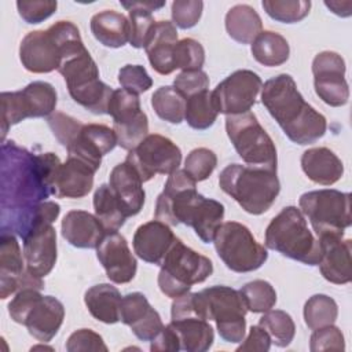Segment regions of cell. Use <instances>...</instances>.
Instances as JSON below:
<instances>
[{
	"instance_id": "obj_17",
	"label": "cell",
	"mask_w": 352,
	"mask_h": 352,
	"mask_svg": "<svg viewBox=\"0 0 352 352\" xmlns=\"http://www.w3.org/2000/svg\"><path fill=\"white\" fill-rule=\"evenodd\" d=\"M261 87L263 81L257 73L242 69L217 84L212 95L219 113L235 116L248 113L254 106Z\"/></svg>"
},
{
	"instance_id": "obj_48",
	"label": "cell",
	"mask_w": 352,
	"mask_h": 352,
	"mask_svg": "<svg viewBox=\"0 0 352 352\" xmlns=\"http://www.w3.org/2000/svg\"><path fill=\"white\" fill-rule=\"evenodd\" d=\"M204 3L201 0H175L172 3V21L180 29L194 28L201 19Z\"/></svg>"
},
{
	"instance_id": "obj_52",
	"label": "cell",
	"mask_w": 352,
	"mask_h": 352,
	"mask_svg": "<svg viewBox=\"0 0 352 352\" xmlns=\"http://www.w3.org/2000/svg\"><path fill=\"white\" fill-rule=\"evenodd\" d=\"M66 351H107L103 338L91 329H80L70 334L66 341Z\"/></svg>"
},
{
	"instance_id": "obj_38",
	"label": "cell",
	"mask_w": 352,
	"mask_h": 352,
	"mask_svg": "<svg viewBox=\"0 0 352 352\" xmlns=\"http://www.w3.org/2000/svg\"><path fill=\"white\" fill-rule=\"evenodd\" d=\"M151 106L155 114L170 124H180L184 120L186 98L170 85H162L151 95Z\"/></svg>"
},
{
	"instance_id": "obj_35",
	"label": "cell",
	"mask_w": 352,
	"mask_h": 352,
	"mask_svg": "<svg viewBox=\"0 0 352 352\" xmlns=\"http://www.w3.org/2000/svg\"><path fill=\"white\" fill-rule=\"evenodd\" d=\"M253 58L268 67L283 65L290 55V47L287 40L272 30L261 32L252 43Z\"/></svg>"
},
{
	"instance_id": "obj_56",
	"label": "cell",
	"mask_w": 352,
	"mask_h": 352,
	"mask_svg": "<svg viewBox=\"0 0 352 352\" xmlns=\"http://www.w3.org/2000/svg\"><path fill=\"white\" fill-rule=\"evenodd\" d=\"M121 6L125 8L126 7H139V8L148 10L151 12V11H157V10L162 8L165 6V1H160V3H155V1H121Z\"/></svg>"
},
{
	"instance_id": "obj_14",
	"label": "cell",
	"mask_w": 352,
	"mask_h": 352,
	"mask_svg": "<svg viewBox=\"0 0 352 352\" xmlns=\"http://www.w3.org/2000/svg\"><path fill=\"white\" fill-rule=\"evenodd\" d=\"M1 140L8 129L25 118L50 117L58 103L55 88L45 81H33L21 91L1 92Z\"/></svg>"
},
{
	"instance_id": "obj_20",
	"label": "cell",
	"mask_w": 352,
	"mask_h": 352,
	"mask_svg": "<svg viewBox=\"0 0 352 352\" xmlns=\"http://www.w3.org/2000/svg\"><path fill=\"white\" fill-rule=\"evenodd\" d=\"M22 241L26 270L40 278L48 275L56 263V231L52 223H36Z\"/></svg>"
},
{
	"instance_id": "obj_15",
	"label": "cell",
	"mask_w": 352,
	"mask_h": 352,
	"mask_svg": "<svg viewBox=\"0 0 352 352\" xmlns=\"http://www.w3.org/2000/svg\"><path fill=\"white\" fill-rule=\"evenodd\" d=\"M107 114L113 117V131L117 144L124 150H133L148 135V120L140 109L139 95L124 88L113 91Z\"/></svg>"
},
{
	"instance_id": "obj_25",
	"label": "cell",
	"mask_w": 352,
	"mask_h": 352,
	"mask_svg": "<svg viewBox=\"0 0 352 352\" xmlns=\"http://www.w3.org/2000/svg\"><path fill=\"white\" fill-rule=\"evenodd\" d=\"M322 249L319 270L323 278L336 285L351 282V239L344 235H326L318 238Z\"/></svg>"
},
{
	"instance_id": "obj_3",
	"label": "cell",
	"mask_w": 352,
	"mask_h": 352,
	"mask_svg": "<svg viewBox=\"0 0 352 352\" xmlns=\"http://www.w3.org/2000/svg\"><path fill=\"white\" fill-rule=\"evenodd\" d=\"M261 103L297 144L315 143L326 133L324 116L304 100L290 74L282 73L267 80L261 87Z\"/></svg>"
},
{
	"instance_id": "obj_24",
	"label": "cell",
	"mask_w": 352,
	"mask_h": 352,
	"mask_svg": "<svg viewBox=\"0 0 352 352\" xmlns=\"http://www.w3.org/2000/svg\"><path fill=\"white\" fill-rule=\"evenodd\" d=\"M95 169L77 157L60 162L51 183V195L56 198H82L94 187Z\"/></svg>"
},
{
	"instance_id": "obj_4",
	"label": "cell",
	"mask_w": 352,
	"mask_h": 352,
	"mask_svg": "<svg viewBox=\"0 0 352 352\" xmlns=\"http://www.w3.org/2000/svg\"><path fill=\"white\" fill-rule=\"evenodd\" d=\"M82 48L77 26L69 21H58L47 30L29 32L21 41L19 59L30 73H50Z\"/></svg>"
},
{
	"instance_id": "obj_46",
	"label": "cell",
	"mask_w": 352,
	"mask_h": 352,
	"mask_svg": "<svg viewBox=\"0 0 352 352\" xmlns=\"http://www.w3.org/2000/svg\"><path fill=\"white\" fill-rule=\"evenodd\" d=\"M47 122H48V126L51 128L54 136L56 138V140L66 148L72 146V143L74 142L76 136L78 135L80 129L84 125L81 121L76 120L74 117L67 116L60 111L52 113L47 118Z\"/></svg>"
},
{
	"instance_id": "obj_53",
	"label": "cell",
	"mask_w": 352,
	"mask_h": 352,
	"mask_svg": "<svg viewBox=\"0 0 352 352\" xmlns=\"http://www.w3.org/2000/svg\"><path fill=\"white\" fill-rule=\"evenodd\" d=\"M242 341H243V344H241L236 348L238 352H241V351L267 352V351H270L271 342H272L270 334L260 324L252 326L250 331H249V336Z\"/></svg>"
},
{
	"instance_id": "obj_22",
	"label": "cell",
	"mask_w": 352,
	"mask_h": 352,
	"mask_svg": "<svg viewBox=\"0 0 352 352\" xmlns=\"http://www.w3.org/2000/svg\"><path fill=\"white\" fill-rule=\"evenodd\" d=\"M120 320L142 341H151L164 327L160 314L140 292L128 293L121 298Z\"/></svg>"
},
{
	"instance_id": "obj_23",
	"label": "cell",
	"mask_w": 352,
	"mask_h": 352,
	"mask_svg": "<svg viewBox=\"0 0 352 352\" xmlns=\"http://www.w3.org/2000/svg\"><path fill=\"white\" fill-rule=\"evenodd\" d=\"M116 146L117 136L113 129L103 124H84L72 146L66 150L69 157H77L98 170L102 157Z\"/></svg>"
},
{
	"instance_id": "obj_5",
	"label": "cell",
	"mask_w": 352,
	"mask_h": 352,
	"mask_svg": "<svg viewBox=\"0 0 352 352\" xmlns=\"http://www.w3.org/2000/svg\"><path fill=\"white\" fill-rule=\"evenodd\" d=\"M219 186L250 214L267 212L280 191L276 170L241 164L227 165L219 175Z\"/></svg>"
},
{
	"instance_id": "obj_45",
	"label": "cell",
	"mask_w": 352,
	"mask_h": 352,
	"mask_svg": "<svg viewBox=\"0 0 352 352\" xmlns=\"http://www.w3.org/2000/svg\"><path fill=\"white\" fill-rule=\"evenodd\" d=\"M216 165H217L216 154L206 147H198L188 153L184 161V170L195 182H202L212 175Z\"/></svg>"
},
{
	"instance_id": "obj_13",
	"label": "cell",
	"mask_w": 352,
	"mask_h": 352,
	"mask_svg": "<svg viewBox=\"0 0 352 352\" xmlns=\"http://www.w3.org/2000/svg\"><path fill=\"white\" fill-rule=\"evenodd\" d=\"M208 320H214L226 342H242L246 333L248 308L239 290L228 286H212L199 292Z\"/></svg>"
},
{
	"instance_id": "obj_51",
	"label": "cell",
	"mask_w": 352,
	"mask_h": 352,
	"mask_svg": "<svg viewBox=\"0 0 352 352\" xmlns=\"http://www.w3.org/2000/svg\"><path fill=\"white\" fill-rule=\"evenodd\" d=\"M58 3L56 1H16V8L21 18L26 23H40L50 18L56 11Z\"/></svg>"
},
{
	"instance_id": "obj_8",
	"label": "cell",
	"mask_w": 352,
	"mask_h": 352,
	"mask_svg": "<svg viewBox=\"0 0 352 352\" xmlns=\"http://www.w3.org/2000/svg\"><path fill=\"white\" fill-rule=\"evenodd\" d=\"M58 72L76 103L94 114H107L114 89L99 78V69L87 48L65 59Z\"/></svg>"
},
{
	"instance_id": "obj_1",
	"label": "cell",
	"mask_w": 352,
	"mask_h": 352,
	"mask_svg": "<svg viewBox=\"0 0 352 352\" xmlns=\"http://www.w3.org/2000/svg\"><path fill=\"white\" fill-rule=\"evenodd\" d=\"M60 160L54 153L34 154L15 142L1 144V232L25 238L41 202L51 195V183Z\"/></svg>"
},
{
	"instance_id": "obj_43",
	"label": "cell",
	"mask_w": 352,
	"mask_h": 352,
	"mask_svg": "<svg viewBox=\"0 0 352 352\" xmlns=\"http://www.w3.org/2000/svg\"><path fill=\"white\" fill-rule=\"evenodd\" d=\"M126 10L129 11V44L133 48H146L157 22L148 10L139 7H126Z\"/></svg>"
},
{
	"instance_id": "obj_37",
	"label": "cell",
	"mask_w": 352,
	"mask_h": 352,
	"mask_svg": "<svg viewBox=\"0 0 352 352\" xmlns=\"http://www.w3.org/2000/svg\"><path fill=\"white\" fill-rule=\"evenodd\" d=\"M219 110L216 107L212 91L205 89L186 99L184 120L192 129L204 131L212 126L217 118Z\"/></svg>"
},
{
	"instance_id": "obj_50",
	"label": "cell",
	"mask_w": 352,
	"mask_h": 352,
	"mask_svg": "<svg viewBox=\"0 0 352 352\" xmlns=\"http://www.w3.org/2000/svg\"><path fill=\"white\" fill-rule=\"evenodd\" d=\"M173 87L187 99L209 88V77L204 70L182 72L173 80Z\"/></svg>"
},
{
	"instance_id": "obj_42",
	"label": "cell",
	"mask_w": 352,
	"mask_h": 352,
	"mask_svg": "<svg viewBox=\"0 0 352 352\" xmlns=\"http://www.w3.org/2000/svg\"><path fill=\"white\" fill-rule=\"evenodd\" d=\"M261 6L268 16L282 23L300 22L311 10L309 0H264Z\"/></svg>"
},
{
	"instance_id": "obj_40",
	"label": "cell",
	"mask_w": 352,
	"mask_h": 352,
	"mask_svg": "<svg viewBox=\"0 0 352 352\" xmlns=\"http://www.w3.org/2000/svg\"><path fill=\"white\" fill-rule=\"evenodd\" d=\"M258 324L270 334L271 341L279 348L287 346L296 334V326L292 316L280 309H270L264 312Z\"/></svg>"
},
{
	"instance_id": "obj_31",
	"label": "cell",
	"mask_w": 352,
	"mask_h": 352,
	"mask_svg": "<svg viewBox=\"0 0 352 352\" xmlns=\"http://www.w3.org/2000/svg\"><path fill=\"white\" fill-rule=\"evenodd\" d=\"M91 32L102 45L120 48L129 41V21L124 14L104 10L91 18Z\"/></svg>"
},
{
	"instance_id": "obj_36",
	"label": "cell",
	"mask_w": 352,
	"mask_h": 352,
	"mask_svg": "<svg viewBox=\"0 0 352 352\" xmlns=\"http://www.w3.org/2000/svg\"><path fill=\"white\" fill-rule=\"evenodd\" d=\"M95 216L100 220L107 232H117L128 219L110 186L100 184L94 194Z\"/></svg>"
},
{
	"instance_id": "obj_49",
	"label": "cell",
	"mask_w": 352,
	"mask_h": 352,
	"mask_svg": "<svg viewBox=\"0 0 352 352\" xmlns=\"http://www.w3.org/2000/svg\"><path fill=\"white\" fill-rule=\"evenodd\" d=\"M309 349L319 351H344L345 342L341 330L333 324L314 330L309 338Z\"/></svg>"
},
{
	"instance_id": "obj_33",
	"label": "cell",
	"mask_w": 352,
	"mask_h": 352,
	"mask_svg": "<svg viewBox=\"0 0 352 352\" xmlns=\"http://www.w3.org/2000/svg\"><path fill=\"white\" fill-rule=\"evenodd\" d=\"M170 327L175 330L182 351L187 352H205L214 340L213 329L205 319L183 318L170 320Z\"/></svg>"
},
{
	"instance_id": "obj_29",
	"label": "cell",
	"mask_w": 352,
	"mask_h": 352,
	"mask_svg": "<svg viewBox=\"0 0 352 352\" xmlns=\"http://www.w3.org/2000/svg\"><path fill=\"white\" fill-rule=\"evenodd\" d=\"M177 41V30L173 22L160 21L155 23L154 33L144 50L151 67L157 73L166 76L176 70L173 63V50Z\"/></svg>"
},
{
	"instance_id": "obj_54",
	"label": "cell",
	"mask_w": 352,
	"mask_h": 352,
	"mask_svg": "<svg viewBox=\"0 0 352 352\" xmlns=\"http://www.w3.org/2000/svg\"><path fill=\"white\" fill-rule=\"evenodd\" d=\"M150 349L153 352H160V351L177 352V351H180L177 336H176L175 330L170 327V324L164 326L162 330L151 340Z\"/></svg>"
},
{
	"instance_id": "obj_41",
	"label": "cell",
	"mask_w": 352,
	"mask_h": 352,
	"mask_svg": "<svg viewBox=\"0 0 352 352\" xmlns=\"http://www.w3.org/2000/svg\"><path fill=\"white\" fill-rule=\"evenodd\" d=\"M239 292L243 297L248 311L253 314H264L270 311L276 302L275 289L270 282L263 279L248 282L241 287Z\"/></svg>"
},
{
	"instance_id": "obj_12",
	"label": "cell",
	"mask_w": 352,
	"mask_h": 352,
	"mask_svg": "<svg viewBox=\"0 0 352 352\" xmlns=\"http://www.w3.org/2000/svg\"><path fill=\"white\" fill-rule=\"evenodd\" d=\"M217 256L234 272H252L258 270L268 258L267 249L256 241L250 230L238 223H223L213 238Z\"/></svg>"
},
{
	"instance_id": "obj_44",
	"label": "cell",
	"mask_w": 352,
	"mask_h": 352,
	"mask_svg": "<svg viewBox=\"0 0 352 352\" xmlns=\"http://www.w3.org/2000/svg\"><path fill=\"white\" fill-rule=\"evenodd\" d=\"M205 62V50L201 43L194 38L186 37L176 43L173 50V63L175 69H182V72L201 70Z\"/></svg>"
},
{
	"instance_id": "obj_19",
	"label": "cell",
	"mask_w": 352,
	"mask_h": 352,
	"mask_svg": "<svg viewBox=\"0 0 352 352\" xmlns=\"http://www.w3.org/2000/svg\"><path fill=\"white\" fill-rule=\"evenodd\" d=\"M25 287L41 290L43 278L26 270L23 252L12 232H1L0 236V298L6 300L11 294Z\"/></svg>"
},
{
	"instance_id": "obj_47",
	"label": "cell",
	"mask_w": 352,
	"mask_h": 352,
	"mask_svg": "<svg viewBox=\"0 0 352 352\" xmlns=\"http://www.w3.org/2000/svg\"><path fill=\"white\" fill-rule=\"evenodd\" d=\"M118 82L124 89L136 95L148 91L153 85L151 77L140 65L122 66L118 72Z\"/></svg>"
},
{
	"instance_id": "obj_26",
	"label": "cell",
	"mask_w": 352,
	"mask_h": 352,
	"mask_svg": "<svg viewBox=\"0 0 352 352\" xmlns=\"http://www.w3.org/2000/svg\"><path fill=\"white\" fill-rule=\"evenodd\" d=\"M175 238L169 226L155 219L136 228L132 241L133 250L143 261L161 265Z\"/></svg>"
},
{
	"instance_id": "obj_27",
	"label": "cell",
	"mask_w": 352,
	"mask_h": 352,
	"mask_svg": "<svg viewBox=\"0 0 352 352\" xmlns=\"http://www.w3.org/2000/svg\"><path fill=\"white\" fill-rule=\"evenodd\" d=\"M109 186L128 217L138 214L144 204L143 182L131 164L124 161L113 168Z\"/></svg>"
},
{
	"instance_id": "obj_18",
	"label": "cell",
	"mask_w": 352,
	"mask_h": 352,
	"mask_svg": "<svg viewBox=\"0 0 352 352\" xmlns=\"http://www.w3.org/2000/svg\"><path fill=\"white\" fill-rule=\"evenodd\" d=\"M315 92L329 106L348 103L349 87L345 80V60L334 51L319 52L312 60Z\"/></svg>"
},
{
	"instance_id": "obj_6",
	"label": "cell",
	"mask_w": 352,
	"mask_h": 352,
	"mask_svg": "<svg viewBox=\"0 0 352 352\" xmlns=\"http://www.w3.org/2000/svg\"><path fill=\"white\" fill-rule=\"evenodd\" d=\"M265 248L307 265H318L322 256L319 241L296 206L283 208L271 220L265 230Z\"/></svg>"
},
{
	"instance_id": "obj_32",
	"label": "cell",
	"mask_w": 352,
	"mask_h": 352,
	"mask_svg": "<svg viewBox=\"0 0 352 352\" xmlns=\"http://www.w3.org/2000/svg\"><path fill=\"white\" fill-rule=\"evenodd\" d=\"M121 294L110 283H99L89 287L84 294V302L89 314L99 322L113 324L120 322Z\"/></svg>"
},
{
	"instance_id": "obj_34",
	"label": "cell",
	"mask_w": 352,
	"mask_h": 352,
	"mask_svg": "<svg viewBox=\"0 0 352 352\" xmlns=\"http://www.w3.org/2000/svg\"><path fill=\"white\" fill-rule=\"evenodd\" d=\"M257 11L248 4H236L226 14V30L239 44H250L263 32Z\"/></svg>"
},
{
	"instance_id": "obj_39",
	"label": "cell",
	"mask_w": 352,
	"mask_h": 352,
	"mask_svg": "<svg viewBox=\"0 0 352 352\" xmlns=\"http://www.w3.org/2000/svg\"><path fill=\"white\" fill-rule=\"evenodd\" d=\"M337 316V302L326 294H315L309 297L304 305V320L311 330L333 324Z\"/></svg>"
},
{
	"instance_id": "obj_30",
	"label": "cell",
	"mask_w": 352,
	"mask_h": 352,
	"mask_svg": "<svg viewBox=\"0 0 352 352\" xmlns=\"http://www.w3.org/2000/svg\"><path fill=\"white\" fill-rule=\"evenodd\" d=\"M301 168L316 184L331 186L344 175L342 161L327 147H312L302 153Z\"/></svg>"
},
{
	"instance_id": "obj_28",
	"label": "cell",
	"mask_w": 352,
	"mask_h": 352,
	"mask_svg": "<svg viewBox=\"0 0 352 352\" xmlns=\"http://www.w3.org/2000/svg\"><path fill=\"white\" fill-rule=\"evenodd\" d=\"M60 230L66 242L80 249H96L107 234L100 220L85 210L67 212Z\"/></svg>"
},
{
	"instance_id": "obj_7",
	"label": "cell",
	"mask_w": 352,
	"mask_h": 352,
	"mask_svg": "<svg viewBox=\"0 0 352 352\" xmlns=\"http://www.w3.org/2000/svg\"><path fill=\"white\" fill-rule=\"evenodd\" d=\"M8 314L37 341L50 342L63 323L65 307L52 296H43L37 289L25 287L10 301Z\"/></svg>"
},
{
	"instance_id": "obj_16",
	"label": "cell",
	"mask_w": 352,
	"mask_h": 352,
	"mask_svg": "<svg viewBox=\"0 0 352 352\" xmlns=\"http://www.w3.org/2000/svg\"><path fill=\"white\" fill-rule=\"evenodd\" d=\"M125 161L139 173L142 182L155 175H170L179 169L182 151L170 139L162 135H147L138 147L129 151Z\"/></svg>"
},
{
	"instance_id": "obj_2",
	"label": "cell",
	"mask_w": 352,
	"mask_h": 352,
	"mask_svg": "<svg viewBox=\"0 0 352 352\" xmlns=\"http://www.w3.org/2000/svg\"><path fill=\"white\" fill-rule=\"evenodd\" d=\"M195 184L184 169L172 172L157 198L154 216L168 226L183 223L191 227L204 243H210L224 219V206L198 194Z\"/></svg>"
},
{
	"instance_id": "obj_55",
	"label": "cell",
	"mask_w": 352,
	"mask_h": 352,
	"mask_svg": "<svg viewBox=\"0 0 352 352\" xmlns=\"http://www.w3.org/2000/svg\"><path fill=\"white\" fill-rule=\"evenodd\" d=\"M324 6L331 11L334 12L336 15H340V16H349L352 14V1L351 0H346V1H338V0H334V1H324Z\"/></svg>"
},
{
	"instance_id": "obj_10",
	"label": "cell",
	"mask_w": 352,
	"mask_h": 352,
	"mask_svg": "<svg viewBox=\"0 0 352 352\" xmlns=\"http://www.w3.org/2000/svg\"><path fill=\"white\" fill-rule=\"evenodd\" d=\"M226 131L242 161L250 166L276 170L275 143L253 113L227 116Z\"/></svg>"
},
{
	"instance_id": "obj_9",
	"label": "cell",
	"mask_w": 352,
	"mask_h": 352,
	"mask_svg": "<svg viewBox=\"0 0 352 352\" xmlns=\"http://www.w3.org/2000/svg\"><path fill=\"white\" fill-rule=\"evenodd\" d=\"M212 272L213 264L206 256L175 238L161 263L158 287L166 297L176 298L190 292L192 285L206 280Z\"/></svg>"
},
{
	"instance_id": "obj_11",
	"label": "cell",
	"mask_w": 352,
	"mask_h": 352,
	"mask_svg": "<svg viewBox=\"0 0 352 352\" xmlns=\"http://www.w3.org/2000/svg\"><path fill=\"white\" fill-rule=\"evenodd\" d=\"M300 210L308 217L318 238L344 235L351 226V194L333 188L304 192L298 199Z\"/></svg>"
},
{
	"instance_id": "obj_21",
	"label": "cell",
	"mask_w": 352,
	"mask_h": 352,
	"mask_svg": "<svg viewBox=\"0 0 352 352\" xmlns=\"http://www.w3.org/2000/svg\"><path fill=\"white\" fill-rule=\"evenodd\" d=\"M96 257L106 271L107 278L114 283L131 282L138 270L126 239L118 232H107L96 248Z\"/></svg>"
}]
</instances>
